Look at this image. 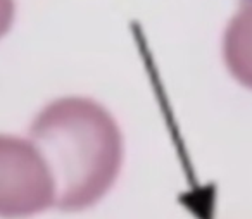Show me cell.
<instances>
[{
    "label": "cell",
    "mask_w": 252,
    "mask_h": 219,
    "mask_svg": "<svg viewBox=\"0 0 252 219\" xmlns=\"http://www.w3.org/2000/svg\"><path fill=\"white\" fill-rule=\"evenodd\" d=\"M30 140L45 159L56 183V209L81 212L111 191L125 159L114 116L87 97L50 102L35 116Z\"/></svg>",
    "instance_id": "6da1fadb"
},
{
    "label": "cell",
    "mask_w": 252,
    "mask_h": 219,
    "mask_svg": "<svg viewBox=\"0 0 252 219\" xmlns=\"http://www.w3.org/2000/svg\"><path fill=\"white\" fill-rule=\"evenodd\" d=\"M56 207V183L30 138L0 135V218H28Z\"/></svg>",
    "instance_id": "7a4b0ae2"
},
{
    "label": "cell",
    "mask_w": 252,
    "mask_h": 219,
    "mask_svg": "<svg viewBox=\"0 0 252 219\" xmlns=\"http://www.w3.org/2000/svg\"><path fill=\"white\" fill-rule=\"evenodd\" d=\"M223 61L231 76L252 90V0H240L224 30Z\"/></svg>",
    "instance_id": "3957f363"
},
{
    "label": "cell",
    "mask_w": 252,
    "mask_h": 219,
    "mask_svg": "<svg viewBox=\"0 0 252 219\" xmlns=\"http://www.w3.org/2000/svg\"><path fill=\"white\" fill-rule=\"evenodd\" d=\"M16 2L14 0H0V38L7 35L14 23Z\"/></svg>",
    "instance_id": "277c9868"
}]
</instances>
